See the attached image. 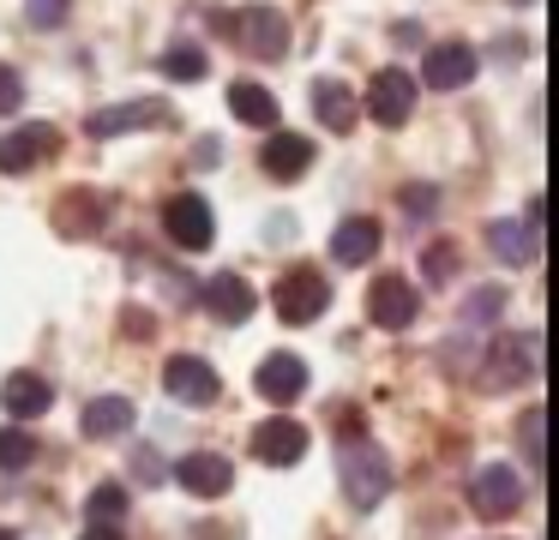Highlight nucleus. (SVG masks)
<instances>
[{"label":"nucleus","instance_id":"f257e3e1","mask_svg":"<svg viewBox=\"0 0 559 540\" xmlns=\"http://www.w3.org/2000/svg\"><path fill=\"white\" fill-rule=\"evenodd\" d=\"M337 475H343V492H349L355 511H373V504H385V492H391V463H385V451H379V444L349 439V444L337 451Z\"/></svg>","mask_w":559,"mask_h":540},{"label":"nucleus","instance_id":"f03ea898","mask_svg":"<svg viewBox=\"0 0 559 540\" xmlns=\"http://www.w3.org/2000/svg\"><path fill=\"white\" fill-rule=\"evenodd\" d=\"M223 31H229L253 60H283L289 55V19H283L277 7H241V12L223 19Z\"/></svg>","mask_w":559,"mask_h":540},{"label":"nucleus","instance_id":"7ed1b4c3","mask_svg":"<svg viewBox=\"0 0 559 540\" xmlns=\"http://www.w3.org/2000/svg\"><path fill=\"white\" fill-rule=\"evenodd\" d=\"M487 252L499 264H511V271L542 259V204H530V216H499V223H487Z\"/></svg>","mask_w":559,"mask_h":540},{"label":"nucleus","instance_id":"20e7f679","mask_svg":"<svg viewBox=\"0 0 559 540\" xmlns=\"http://www.w3.org/2000/svg\"><path fill=\"white\" fill-rule=\"evenodd\" d=\"M271 307H277L283 324H313L319 312L331 307V283H325L319 271H307V264H301V271H289L277 288H271Z\"/></svg>","mask_w":559,"mask_h":540},{"label":"nucleus","instance_id":"39448f33","mask_svg":"<svg viewBox=\"0 0 559 540\" xmlns=\"http://www.w3.org/2000/svg\"><path fill=\"white\" fill-rule=\"evenodd\" d=\"M469 504H475V516H487V523H499V516H518V504H523V480H518V468H511V463H487V468H475V480H469Z\"/></svg>","mask_w":559,"mask_h":540},{"label":"nucleus","instance_id":"423d86ee","mask_svg":"<svg viewBox=\"0 0 559 540\" xmlns=\"http://www.w3.org/2000/svg\"><path fill=\"white\" fill-rule=\"evenodd\" d=\"M163 228H169V240L187 252H205L211 240H217V216H211V204L199 199V192H181V199L163 204Z\"/></svg>","mask_w":559,"mask_h":540},{"label":"nucleus","instance_id":"0eeeda50","mask_svg":"<svg viewBox=\"0 0 559 540\" xmlns=\"http://www.w3.org/2000/svg\"><path fill=\"white\" fill-rule=\"evenodd\" d=\"M367 115L379 120V127H403V120L415 115V79L403 67H385L367 79Z\"/></svg>","mask_w":559,"mask_h":540},{"label":"nucleus","instance_id":"6e6552de","mask_svg":"<svg viewBox=\"0 0 559 540\" xmlns=\"http://www.w3.org/2000/svg\"><path fill=\"white\" fill-rule=\"evenodd\" d=\"M163 391H169L175 403L205 408V403H217V396H223V379H217V367H211V360H199V355H175L169 367H163Z\"/></svg>","mask_w":559,"mask_h":540},{"label":"nucleus","instance_id":"1a4fd4ad","mask_svg":"<svg viewBox=\"0 0 559 540\" xmlns=\"http://www.w3.org/2000/svg\"><path fill=\"white\" fill-rule=\"evenodd\" d=\"M145 127H169V103H157V96H139V103L97 108V115L85 120L91 139H121V132H145Z\"/></svg>","mask_w":559,"mask_h":540},{"label":"nucleus","instance_id":"9d476101","mask_svg":"<svg viewBox=\"0 0 559 540\" xmlns=\"http://www.w3.org/2000/svg\"><path fill=\"white\" fill-rule=\"evenodd\" d=\"M253 456L265 468H295L307 456V427H301V420H289V415L259 420V427H253Z\"/></svg>","mask_w":559,"mask_h":540},{"label":"nucleus","instance_id":"9b49d317","mask_svg":"<svg viewBox=\"0 0 559 540\" xmlns=\"http://www.w3.org/2000/svg\"><path fill=\"white\" fill-rule=\"evenodd\" d=\"M415 312H421V295H415L409 276H379V283L367 288V319H373L379 331H403V324H415Z\"/></svg>","mask_w":559,"mask_h":540},{"label":"nucleus","instance_id":"f8f14e48","mask_svg":"<svg viewBox=\"0 0 559 540\" xmlns=\"http://www.w3.org/2000/svg\"><path fill=\"white\" fill-rule=\"evenodd\" d=\"M475 67H481V55H475L469 43H433L421 60V79L433 84V91H463V84L475 79Z\"/></svg>","mask_w":559,"mask_h":540},{"label":"nucleus","instance_id":"ddd939ff","mask_svg":"<svg viewBox=\"0 0 559 540\" xmlns=\"http://www.w3.org/2000/svg\"><path fill=\"white\" fill-rule=\"evenodd\" d=\"M542 372V336L523 331L518 343H499L493 348V372H487V391H506V384H523Z\"/></svg>","mask_w":559,"mask_h":540},{"label":"nucleus","instance_id":"4468645a","mask_svg":"<svg viewBox=\"0 0 559 540\" xmlns=\"http://www.w3.org/2000/svg\"><path fill=\"white\" fill-rule=\"evenodd\" d=\"M175 480H181L193 499H223V492L235 487V468H229V456H217V451H193V456L175 463Z\"/></svg>","mask_w":559,"mask_h":540},{"label":"nucleus","instance_id":"2eb2a0df","mask_svg":"<svg viewBox=\"0 0 559 540\" xmlns=\"http://www.w3.org/2000/svg\"><path fill=\"white\" fill-rule=\"evenodd\" d=\"M259 163H265V175H271V180H301V175H307V163H313V139L271 127V139H265V151H259Z\"/></svg>","mask_w":559,"mask_h":540},{"label":"nucleus","instance_id":"dca6fc26","mask_svg":"<svg viewBox=\"0 0 559 540\" xmlns=\"http://www.w3.org/2000/svg\"><path fill=\"white\" fill-rule=\"evenodd\" d=\"M55 151V132L49 127H19L0 139V175H31V168H43Z\"/></svg>","mask_w":559,"mask_h":540},{"label":"nucleus","instance_id":"f3484780","mask_svg":"<svg viewBox=\"0 0 559 540\" xmlns=\"http://www.w3.org/2000/svg\"><path fill=\"white\" fill-rule=\"evenodd\" d=\"M253 288H247V276H235V271H217L205 283V312L211 319H223V324H247L253 319Z\"/></svg>","mask_w":559,"mask_h":540},{"label":"nucleus","instance_id":"a211bd4d","mask_svg":"<svg viewBox=\"0 0 559 540\" xmlns=\"http://www.w3.org/2000/svg\"><path fill=\"white\" fill-rule=\"evenodd\" d=\"M253 384H259L265 403H295V396L307 391L301 355H265V360H259V372H253Z\"/></svg>","mask_w":559,"mask_h":540},{"label":"nucleus","instance_id":"6ab92c4d","mask_svg":"<svg viewBox=\"0 0 559 540\" xmlns=\"http://www.w3.org/2000/svg\"><path fill=\"white\" fill-rule=\"evenodd\" d=\"M49 403H55V384L43 379V372H13V379L0 384V408H7V415H19V420L49 415Z\"/></svg>","mask_w":559,"mask_h":540},{"label":"nucleus","instance_id":"aec40b11","mask_svg":"<svg viewBox=\"0 0 559 540\" xmlns=\"http://www.w3.org/2000/svg\"><path fill=\"white\" fill-rule=\"evenodd\" d=\"M379 223L373 216H349V223H337V235H331V259L337 264H367L379 252Z\"/></svg>","mask_w":559,"mask_h":540},{"label":"nucleus","instance_id":"412c9836","mask_svg":"<svg viewBox=\"0 0 559 540\" xmlns=\"http://www.w3.org/2000/svg\"><path fill=\"white\" fill-rule=\"evenodd\" d=\"M355 91L343 79H319L313 84V115H319V127H331V132H349L355 127Z\"/></svg>","mask_w":559,"mask_h":540},{"label":"nucleus","instance_id":"4be33fe9","mask_svg":"<svg viewBox=\"0 0 559 540\" xmlns=\"http://www.w3.org/2000/svg\"><path fill=\"white\" fill-rule=\"evenodd\" d=\"M229 108H235V120H247V127H277L283 120L277 96H271L265 84H253V79L229 84Z\"/></svg>","mask_w":559,"mask_h":540},{"label":"nucleus","instance_id":"5701e85b","mask_svg":"<svg viewBox=\"0 0 559 540\" xmlns=\"http://www.w3.org/2000/svg\"><path fill=\"white\" fill-rule=\"evenodd\" d=\"M133 420H139V408L127 403V396H97V403L85 408V439H121Z\"/></svg>","mask_w":559,"mask_h":540},{"label":"nucleus","instance_id":"b1692460","mask_svg":"<svg viewBox=\"0 0 559 540\" xmlns=\"http://www.w3.org/2000/svg\"><path fill=\"white\" fill-rule=\"evenodd\" d=\"M37 463V439L25 427H0V475H25Z\"/></svg>","mask_w":559,"mask_h":540},{"label":"nucleus","instance_id":"393cba45","mask_svg":"<svg viewBox=\"0 0 559 540\" xmlns=\"http://www.w3.org/2000/svg\"><path fill=\"white\" fill-rule=\"evenodd\" d=\"M518 444H523V463L530 468L547 463V408H523L518 415Z\"/></svg>","mask_w":559,"mask_h":540},{"label":"nucleus","instance_id":"a878e982","mask_svg":"<svg viewBox=\"0 0 559 540\" xmlns=\"http://www.w3.org/2000/svg\"><path fill=\"white\" fill-rule=\"evenodd\" d=\"M85 511H91V523H121V516H127V487H121V480H103V487L91 492Z\"/></svg>","mask_w":559,"mask_h":540},{"label":"nucleus","instance_id":"bb28decb","mask_svg":"<svg viewBox=\"0 0 559 540\" xmlns=\"http://www.w3.org/2000/svg\"><path fill=\"white\" fill-rule=\"evenodd\" d=\"M163 72H169V79H181V84H193V79H205V55H199L193 43H181V48H169V55H163Z\"/></svg>","mask_w":559,"mask_h":540},{"label":"nucleus","instance_id":"cd10ccee","mask_svg":"<svg viewBox=\"0 0 559 540\" xmlns=\"http://www.w3.org/2000/svg\"><path fill=\"white\" fill-rule=\"evenodd\" d=\"M499 307H506V295H499V288H475V295H469V324L499 319Z\"/></svg>","mask_w":559,"mask_h":540},{"label":"nucleus","instance_id":"c85d7f7f","mask_svg":"<svg viewBox=\"0 0 559 540\" xmlns=\"http://www.w3.org/2000/svg\"><path fill=\"white\" fill-rule=\"evenodd\" d=\"M19 103H25V79H19L7 60H0V115H13Z\"/></svg>","mask_w":559,"mask_h":540},{"label":"nucleus","instance_id":"c756f323","mask_svg":"<svg viewBox=\"0 0 559 540\" xmlns=\"http://www.w3.org/2000/svg\"><path fill=\"white\" fill-rule=\"evenodd\" d=\"M25 12H31V24H37V31H55V24L67 19V0H25Z\"/></svg>","mask_w":559,"mask_h":540},{"label":"nucleus","instance_id":"7c9ffc66","mask_svg":"<svg viewBox=\"0 0 559 540\" xmlns=\"http://www.w3.org/2000/svg\"><path fill=\"white\" fill-rule=\"evenodd\" d=\"M451 264H457V252H451V247L427 252V276H433V283H451Z\"/></svg>","mask_w":559,"mask_h":540},{"label":"nucleus","instance_id":"2f4dec72","mask_svg":"<svg viewBox=\"0 0 559 540\" xmlns=\"http://www.w3.org/2000/svg\"><path fill=\"white\" fill-rule=\"evenodd\" d=\"M403 211L427 216V211H433V192H427V187H403Z\"/></svg>","mask_w":559,"mask_h":540},{"label":"nucleus","instance_id":"473e14b6","mask_svg":"<svg viewBox=\"0 0 559 540\" xmlns=\"http://www.w3.org/2000/svg\"><path fill=\"white\" fill-rule=\"evenodd\" d=\"M79 540H121V528H115V523H91Z\"/></svg>","mask_w":559,"mask_h":540},{"label":"nucleus","instance_id":"72a5a7b5","mask_svg":"<svg viewBox=\"0 0 559 540\" xmlns=\"http://www.w3.org/2000/svg\"><path fill=\"white\" fill-rule=\"evenodd\" d=\"M0 540H13V528H0Z\"/></svg>","mask_w":559,"mask_h":540},{"label":"nucleus","instance_id":"f704fd0d","mask_svg":"<svg viewBox=\"0 0 559 540\" xmlns=\"http://www.w3.org/2000/svg\"><path fill=\"white\" fill-rule=\"evenodd\" d=\"M518 7H535V0H518Z\"/></svg>","mask_w":559,"mask_h":540}]
</instances>
